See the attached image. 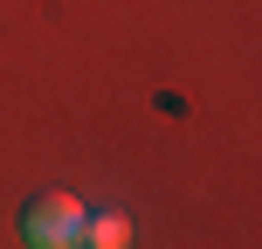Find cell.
<instances>
[{"mask_svg": "<svg viewBox=\"0 0 262 249\" xmlns=\"http://www.w3.org/2000/svg\"><path fill=\"white\" fill-rule=\"evenodd\" d=\"M83 222H90V208L76 194H35L21 215V236H28V249H76Z\"/></svg>", "mask_w": 262, "mask_h": 249, "instance_id": "6da1fadb", "label": "cell"}, {"mask_svg": "<svg viewBox=\"0 0 262 249\" xmlns=\"http://www.w3.org/2000/svg\"><path fill=\"white\" fill-rule=\"evenodd\" d=\"M76 249H131V215H124V208L90 215V222H83V242H76Z\"/></svg>", "mask_w": 262, "mask_h": 249, "instance_id": "7a4b0ae2", "label": "cell"}]
</instances>
